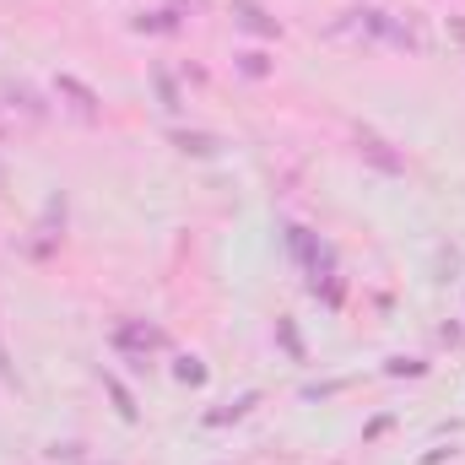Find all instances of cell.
Wrapping results in <instances>:
<instances>
[{
    "instance_id": "obj_1",
    "label": "cell",
    "mask_w": 465,
    "mask_h": 465,
    "mask_svg": "<svg viewBox=\"0 0 465 465\" xmlns=\"http://www.w3.org/2000/svg\"><path fill=\"white\" fill-rule=\"evenodd\" d=\"M282 238H287L293 265L303 271V287H309L325 309H341V303H347V276H341L336 244H330V238H320L309 222H282Z\"/></svg>"
},
{
    "instance_id": "obj_13",
    "label": "cell",
    "mask_w": 465,
    "mask_h": 465,
    "mask_svg": "<svg viewBox=\"0 0 465 465\" xmlns=\"http://www.w3.org/2000/svg\"><path fill=\"white\" fill-rule=\"evenodd\" d=\"M276 347L287 352V363H309V347H303V330L293 314H276Z\"/></svg>"
},
{
    "instance_id": "obj_19",
    "label": "cell",
    "mask_w": 465,
    "mask_h": 465,
    "mask_svg": "<svg viewBox=\"0 0 465 465\" xmlns=\"http://www.w3.org/2000/svg\"><path fill=\"white\" fill-rule=\"evenodd\" d=\"M390 428H395V417H390V412H379V417H374V423L363 428V444H379V439H385Z\"/></svg>"
},
{
    "instance_id": "obj_21",
    "label": "cell",
    "mask_w": 465,
    "mask_h": 465,
    "mask_svg": "<svg viewBox=\"0 0 465 465\" xmlns=\"http://www.w3.org/2000/svg\"><path fill=\"white\" fill-rule=\"evenodd\" d=\"M168 11H179V16H200V11H211V0H168Z\"/></svg>"
},
{
    "instance_id": "obj_14",
    "label": "cell",
    "mask_w": 465,
    "mask_h": 465,
    "mask_svg": "<svg viewBox=\"0 0 465 465\" xmlns=\"http://www.w3.org/2000/svg\"><path fill=\"white\" fill-rule=\"evenodd\" d=\"M233 70H238L244 81H265V76L276 70V60H271L265 49H238V54H233Z\"/></svg>"
},
{
    "instance_id": "obj_20",
    "label": "cell",
    "mask_w": 465,
    "mask_h": 465,
    "mask_svg": "<svg viewBox=\"0 0 465 465\" xmlns=\"http://www.w3.org/2000/svg\"><path fill=\"white\" fill-rule=\"evenodd\" d=\"M0 379H5L11 390L22 385V379H16V363H11V352H5V336H0Z\"/></svg>"
},
{
    "instance_id": "obj_17",
    "label": "cell",
    "mask_w": 465,
    "mask_h": 465,
    "mask_svg": "<svg viewBox=\"0 0 465 465\" xmlns=\"http://www.w3.org/2000/svg\"><path fill=\"white\" fill-rule=\"evenodd\" d=\"M385 374L390 379H428V363L423 358H385Z\"/></svg>"
},
{
    "instance_id": "obj_11",
    "label": "cell",
    "mask_w": 465,
    "mask_h": 465,
    "mask_svg": "<svg viewBox=\"0 0 465 465\" xmlns=\"http://www.w3.org/2000/svg\"><path fill=\"white\" fill-rule=\"evenodd\" d=\"M103 379V390H108V401H114V412H119V423H141V406H135V395H130V385L114 374V368H103L98 374Z\"/></svg>"
},
{
    "instance_id": "obj_5",
    "label": "cell",
    "mask_w": 465,
    "mask_h": 465,
    "mask_svg": "<svg viewBox=\"0 0 465 465\" xmlns=\"http://www.w3.org/2000/svg\"><path fill=\"white\" fill-rule=\"evenodd\" d=\"M33 233H38V238L27 244V255H38V260H43V255L60 244V233H65V195H60V190L49 195V206H43V217H38V228H33Z\"/></svg>"
},
{
    "instance_id": "obj_18",
    "label": "cell",
    "mask_w": 465,
    "mask_h": 465,
    "mask_svg": "<svg viewBox=\"0 0 465 465\" xmlns=\"http://www.w3.org/2000/svg\"><path fill=\"white\" fill-rule=\"evenodd\" d=\"M352 379H325V385H303V401H330V395H341Z\"/></svg>"
},
{
    "instance_id": "obj_3",
    "label": "cell",
    "mask_w": 465,
    "mask_h": 465,
    "mask_svg": "<svg viewBox=\"0 0 465 465\" xmlns=\"http://www.w3.org/2000/svg\"><path fill=\"white\" fill-rule=\"evenodd\" d=\"M358 16V27L368 33V38H379V43H395V49H406V54H423V38L406 27V22H395L390 11H379V5H363V11H352Z\"/></svg>"
},
{
    "instance_id": "obj_2",
    "label": "cell",
    "mask_w": 465,
    "mask_h": 465,
    "mask_svg": "<svg viewBox=\"0 0 465 465\" xmlns=\"http://www.w3.org/2000/svg\"><path fill=\"white\" fill-rule=\"evenodd\" d=\"M108 347L130 363V374H152V352H168V330L152 325V320H114L108 330Z\"/></svg>"
},
{
    "instance_id": "obj_16",
    "label": "cell",
    "mask_w": 465,
    "mask_h": 465,
    "mask_svg": "<svg viewBox=\"0 0 465 465\" xmlns=\"http://www.w3.org/2000/svg\"><path fill=\"white\" fill-rule=\"evenodd\" d=\"M173 379H179V385H190V390H200V385L211 379V368H206L195 352H179V358H173Z\"/></svg>"
},
{
    "instance_id": "obj_7",
    "label": "cell",
    "mask_w": 465,
    "mask_h": 465,
    "mask_svg": "<svg viewBox=\"0 0 465 465\" xmlns=\"http://www.w3.org/2000/svg\"><path fill=\"white\" fill-rule=\"evenodd\" d=\"M358 157L374 163L379 173H406V157H401L385 135H374V130H358Z\"/></svg>"
},
{
    "instance_id": "obj_10",
    "label": "cell",
    "mask_w": 465,
    "mask_h": 465,
    "mask_svg": "<svg viewBox=\"0 0 465 465\" xmlns=\"http://www.w3.org/2000/svg\"><path fill=\"white\" fill-rule=\"evenodd\" d=\"M179 27H184V16L168 11V5H163V11H141V16H130V33H141V38H173Z\"/></svg>"
},
{
    "instance_id": "obj_8",
    "label": "cell",
    "mask_w": 465,
    "mask_h": 465,
    "mask_svg": "<svg viewBox=\"0 0 465 465\" xmlns=\"http://www.w3.org/2000/svg\"><path fill=\"white\" fill-rule=\"evenodd\" d=\"M146 76H152V92H157V108L173 119V114H184V87H179V76L163 65V60H152L146 65Z\"/></svg>"
},
{
    "instance_id": "obj_22",
    "label": "cell",
    "mask_w": 465,
    "mask_h": 465,
    "mask_svg": "<svg viewBox=\"0 0 465 465\" xmlns=\"http://www.w3.org/2000/svg\"><path fill=\"white\" fill-rule=\"evenodd\" d=\"M450 38L465 49V16H450Z\"/></svg>"
},
{
    "instance_id": "obj_6",
    "label": "cell",
    "mask_w": 465,
    "mask_h": 465,
    "mask_svg": "<svg viewBox=\"0 0 465 465\" xmlns=\"http://www.w3.org/2000/svg\"><path fill=\"white\" fill-rule=\"evenodd\" d=\"M168 146H173V152H184V157H200V163L222 157V135H211V130H184V125H168Z\"/></svg>"
},
{
    "instance_id": "obj_15",
    "label": "cell",
    "mask_w": 465,
    "mask_h": 465,
    "mask_svg": "<svg viewBox=\"0 0 465 465\" xmlns=\"http://www.w3.org/2000/svg\"><path fill=\"white\" fill-rule=\"evenodd\" d=\"M5 98H11V103H16V108L27 114V119H43V114H49V103H43V98H38V92H33L27 81H16V76L5 81Z\"/></svg>"
},
{
    "instance_id": "obj_9",
    "label": "cell",
    "mask_w": 465,
    "mask_h": 465,
    "mask_svg": "<svg viewBox=\"0 0 465 465\" xmlns=\"http://www.w3.org/2000/svg\"><path fill=\"white\" fill-rule=\"evenodd\" d=\"M233 22H238L244 33H255V38H282V22H276L260 0H233Z\"/></svg>"
},
{
    "instance_id": "obj_4",
    "label": "cell",
    "mask_w": 465,
    "mask_h": 465,
    "mask_svg": "<svg viewBox=\"0 0 465 465\" xmlns=\"http://www.w3.org/2000/svg\"><path fill=\"white\" fill-rule=\"evenodd\" d=\"M54 98H65L81 119H98V114H103V98H98L76 70H60V76H54Z\"/></svg>"
},
{
    "instance_id": "obj_12",
    "label": "cell",
    "mask_w": 465,
    "mask_h": 465,
    "mask_svg": "<svg viewBox=\"0 0 465 465\" xmlns=\"http://www.w3.org/2000/svg\"><path fill=\"white\" fill-rule=\"evenodd\" d=\"M260 401H265L260 390H244L238 401H228V406H217V412H206L200 423H206V428H228V423H244V417H249V412H255Z\"/></svg>"
}]
</instances>
